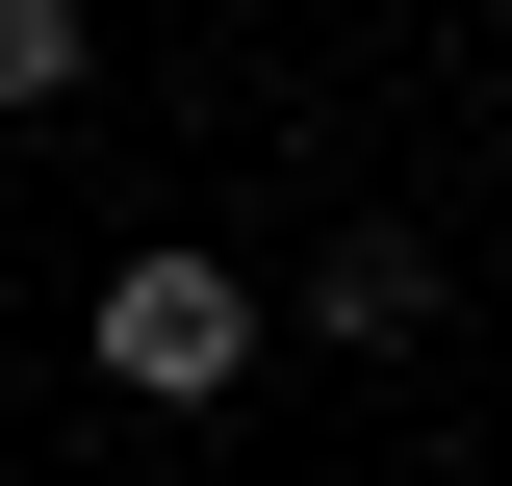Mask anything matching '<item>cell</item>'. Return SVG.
Returning <instances> with one entry per match:
<instances>
[{
  "label": "cell",
  "mask_w": 512,
  "mask_h": 486,
  "mask_svg": "<svg viewBox=\"0 0 512 486\" xmlns=\"http://www.w3.org/2000/svg\"><path fill=\"white\" fill-rule=\"evenodd\" d=\"M103 384H128V410L256 384V282H231V256H128V282H103Z\"/></svg>",
  "instance_id": "1"
},
{
  "label": "cell",
  "mask_w": 512,
  "mask_h": 486,
  "mask_svg": "<svg viewBox=\"0 0 512 486\" xmlns=\"http://www.w3.org/2000/svg\"><path fill=\"white\" fill-rule=\"evenodd\" d=\"M308 333H333V359L436 333V231H333V256H308Z\"/></svg>",
  "instance_id": "2"
},
{
  "label": "cell",
  "mask_w": 512,
  "mask_h": 486,
  "mask_svg": "<svg viewBox=\"0 0 512 486\" xmlns=\"http://www.w3.org/2000/svg\"><path fill=\"white\" fill-rule=\"evenodd\" d=\"M77 77H103V26L77 0H0V103H77Z\"/></svg>",
  "instance_id": "3"
}]
</instances>
